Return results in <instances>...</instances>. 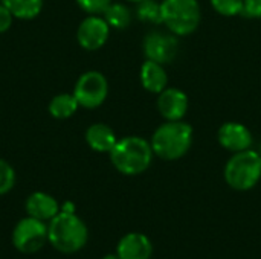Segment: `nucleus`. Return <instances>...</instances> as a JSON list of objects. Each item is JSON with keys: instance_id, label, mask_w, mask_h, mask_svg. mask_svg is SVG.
<instances>
[{"instance_id": "nucleus-13", "label": "nucleus", "mask_w": 261, "mask_h": 259, "mask_svg": "<svg viewBox=\"0 0 261 259\" xmlns=\"http://www.w3.org/2000/svg\"><path fill=\"white\" fill-rule=\"evenodd\" d=\"M24 209H26V214L29 217H34L37 220H41V221H50L60 211V205L58 202L46 194V192H34L31 194L28 198H26V203H24Z\"/></svg>"}, {"instance_id": "nucleus-25", "label": "nucleus", "mask_w": 261, "mask_h": 259, "mask_svg": "<svg viewBox=\"0 0 261 259\" xmlns=\"http://www.w3.org/2000/svg\"><path fill=\"white\" fill-rule=\"evenodd\" d=\"M102 259H121L118 255H106Z\"/></svg>"}, {"instance_id": "nucleus-14", "label": "nucleus", "mask_w": 261, "mask_h": 259, "mask_svg": "<svg viewBox=\"0 0 261 259\" xmlns=\"http://www.w3.org/2000/svg\"><path fill=\"white\" fill-rule=\"evenodd\" d=\"M139 78H141L142 87L150 93L159 95L164 89H167V84H168V76L164 69V64L151 61V60H147L141 66Z\"/></svg>"}, {"instance_id": "nucleus-5", "label": "nucleus", "mask_w": 261, "mask_h": 259, "mask_svg": "<svg viewBox=\"0 0 261 259\" xmlns=\"http://www.w3.org/2000/svg\"><path fill=\"white\" fill-rule=\"evenodd\" d=\"M162 23L177 37L193 34L200 24V5L197 0H162Z\"/></svg>"}, {"instance_id": "nucleus-24", "label": "nucleus", "mask_w": 261, "mask_h": 259, "mask_svg": "<svg viewBox=\"0 0 261 259\" xmlns=\"http://www.w3.org/2000/svg\"><path fill=\"white\" fill-rule=\"evenodd\" d=\"M12 18H14V15H12V14L9 12V9L0 2V34H2V32H6V31L11 27Z\"/></svg>"}, {"instance_id": "nucleus-15", "label": "nucleus", "mask_w": 261, "mask_h": 259, "mask_svg": "<svg viewBox=\"0 0 261 259\" xmlns=\"http://www.w3.org/2000/svg\"><path fill=\"white\" fill-rule=\"evenodd\" d=\"M86 142L87 145L96 153H110L112 148L116 145L118 139L115 131L106 124H93L86 131Z\"/></svg>"}, {"instance_id": "nucleus-4", "label": "nucleus", "mask_w": 261, "mask_h": 259, "mask_svg": "<svg viewBox=\"0 0 261 259\" xmlns=\"http://www.w3.org/2000/svg\"><path fill=\"white\" fill-rule=\"evenodd\" d=\"M225 180L236 191H249L261 179V153L245 150L234 153L225 165Z\"/></svg>"}, {"instance_id": "nucleus-20", "label": "nucleus", "mask_w": 261, "mask_h": 259, "mask_svg": "<svg viewBox=\"0 0 261 259\" xmlns=\"http://www.w3.org/2000/svg\"><path fill=\"white\" fill-rule=\"evenodd\" d=\"M214 11L223 17H234L243 14L245 0H211Z\"/></svg>"}, {"instance_id": "nucleus-18", "label": "nucleus", "mask_w": 261, "mask_h": 259, "mask_svg": "<svg viewBox=\"0 0 261 259\" xmlns=\"http://www.w3.org/2000/svg\"><path fill=\"white\" fill-rule=\"evenodd\" d=\"M102 17L109 26L115 29H125L132 21V12L122 3H110L102 12Z\"/></svg>"}, {"instance_id": "nucleus-22", "label": "nucleus", "mask_w": 261, "mask_h": 259, "mask_svg": "<svg viewBox=\"0 0 261 259\" xmlns=\"http://www.w3.org/2000/svg\"><path fill=\"white\" fill-rule=\"evenodd\" d=\"M76 3L87 14L98 15V14H102L107 9V6L112 3V0H76Z\"/></svg>"}, {"instance_id": "nucleus-9", "label": "nucleus", "mask_w": 261, "mask_h": 259, "mask_svg": "<svg viewBox=\"0 0 261 259\" xmlns=\"http://www.w3.org/2000/svg\"><path fill=\"white\" fill-rule=\"evenodd\" d=\"M110 35V26L104 20V17L90 14L86 17L76 31V38L78 43L83 49L86 50H98L101 49Z\"/></svg>"}, {"instance_id": "nucleus-10", "label": "nucleus", "mask_w": 261, "mask_h": 259, "mask_svg": "<svg viewBox=\"0 0 261 259\" xmlns=\"http://www.w3.org/2000/svg\"><path fill=\"white\" fill-rule=\"evenodd\" d=\"M188 105L187 93L176 87H167L158 96V110L167 121H182L188 111Z\"/></svg>"}, {"instance_id": "nucleus-19", "label": "nucleus", "mask_w": 261, "mask_h": 259, "mask_svg": "<svg viewBox=\"0 0 261 259\" xmlns=\"http://www.w3.org/2000/svg\"><path fill=\"white\" fill-rule=\"evenodd\" d=\"M138 18L147 23L159 24L162 23V14H161V3L158 0H142L138 3L136 8Z\"/></svg>"}, {"instance_id": "nucleus-3", "label": "nucleus", "mask_w": 261, "mask_h": 259, "mask_svg": "<svg viewBox=\"0 0 261 259\" xmlns=\"http://www.w3.org/2000/svg\"><path fill=\"white\" fill-rule=\"evenodd\" d=\"M150 143L159 159L168 162L177 160L191 148L193 127L184 121H167L156 128Z\"/></svg>"}, {"instance_id": "nucleus-17", "label": "nucleus", "mask_w": 261, "mask_h": 259, "mask_svg": "<svg viewBox=\"0 0 261 259\" xmlns=\"http://www.w3.org/2000/svg\"><path fill=\"white\" fill-rule=\"evenodd\" d=\"M9 12L20 20H32L43 9V0H0Z\"/></svg>"}, {"instance_id": "nucleus-21", "label": "nucleus", "mask_w": 261, "mask_h": 259, "mask_svg": "<svg viewBox=\"0 0 261 259\" xmlns=\"http://www.w3.org/2000/svg\"><path fill=\"white\" fill-rule=\"evenodd\" d=\"M15 185V171L3 159H0V195L8 194Z\"/></svg>"}, {"instance_id": "nucleus-12", "label": "nucleus", "mask_w": 261, "mask_h": 259, "mask_svg": "<svg viewBox=\"0 0 261 259\" xmlns=\"http://www.w3.org/2000/svg\"><path fill=\"white\" fill-rule=\"evenodd\" d=\"M116 255L121 259H150L153 255V244L147 235L132 232L119 240Z\"/></svg>"}, {"instance_id": "nucleus-2", "label": "nucleus", "mask_w": 261, "mask_h": 259, "mask_svg": "<svg viewBox=\"0 0 261 259\" xmlns=\"http://www.w3.org/2000/svg\"><path fill=\"white\" fill-rule=\"evenodd\" d=\"M109 154L112 165L124 176H138L145 172L154 156L151 143L139 136L119 139Z\"/></svg>"}, {"instance_id": "nucleus-11", "label": "nucleus", "mask_w": 261, "mask_h": 259, "mask_svg": "<svg viewBox=\"0 0 261 259\" xmlns=\"http://www.w3.org/2000/svg\"><path fill=\"white\" fill-rule=\"evenodd\" d=\"M217 139L219 143L231 153L245 151L252 145V133L240 122L223 124L217 131Z\"/></svg>"}, {"instance_id": "nucleus-6", "label": "nucleus", "mask_w": 261, "mask_h": 259, "mask_svg": "<svg viewBox=\"0 0 261 259\" xmlns=\"http://www.w3.org/2000/svg\"><path fill=\"white\" fill-rule=\"evenodd\" d=\"M47 243V226L44 221L34 217L21 218L12 231L14 247L24 255H34L40 252Z\"/></svg>"}, {"instance_id": "nucleus-7", "label": "nucleus", "mask_w": 261, "mask_h": 259, "mask_svg": "<svg viewBox=\"0 0 261 259\" xmlns=\"http://www.w3.org/2000/svg\"><path fill=\"white\" fill-rule=\"evenodd\" d=\"M109 95V82L101 72L89 70L83 73L73 89V96L76 98L80 107L96 108L99 107Z\"/></svg>"}, {"instance_id": "nucleus-16", "label": "nucleus", "mask_w": 261, "mask_h": 259, "mask_svg": "<svg viewBox=\"0 0 261 259\" xmlns=\"http://www.w3.org/2000/svg\"><path fill=\"white\" fill-rule=\"evenodd\" d=\"M78 107H80V104H78L76 98L73 96V93H61L50 99L47 110H49L50 116L55 119H67L75 114Z\"/></svg>"}, {"instance_id": "nucleus-23", "label": "nucleus", "mask_w": 261, "mask_h": 259, "mask_svg": "<svg viewBox=\"0 0 261 259\" xmlns=\"http://www.w3.org/2000/svg\"><path fill=\"white\" fill-rule=\"evenodd\" d=\"M243 15L249 18H261V0H245Z\"/></svg>"}, {"instance_id": "nucleus-26", "label": "nucleus", "mask_w": 261, "mask_h": 259, "mask_svg": "<svg viewBox=\"0 0 261 259\" xmlns=\"http://www.w3.org/2000/svg\"><path fill=\"white\" fill-rule=\"evenodd\" d=\"M128 2H135V3H139V2H142V0H128Z\"/></svg>"}, {"instance_id": "nucleus-8", "label": "nucleus", "mask_w": 261, "mask_h": 259, "mask_svg": "<svg viewBox=\"0 0 261 259\" xmlns=\"http://www.w3.org/2000/svg\"><path fill=\"white\" fill-rule=\"evenodd\" d=\"M144 53L147 60L161 63V64H168L171 63L179 52V40L177 35L173 32H161V31H153L147 34L144 38Z\"/></svg>"}, {"instance_id": "nucleus-1", "label": "nucleus", "mask_w": 261, "mask_h": 259, "mask_svg": "<svg viewBox=\"0 0 261 259\" xmlns=\"http://www.w3.org/2000/svg\"><path fill=\"white\" fill-rule=\"evenodd\" d=\"M89 238L86 223L75 212L60 211L47 226V241L50 246L64 255L80 252Z\"/></svg>"}]
</instances>
